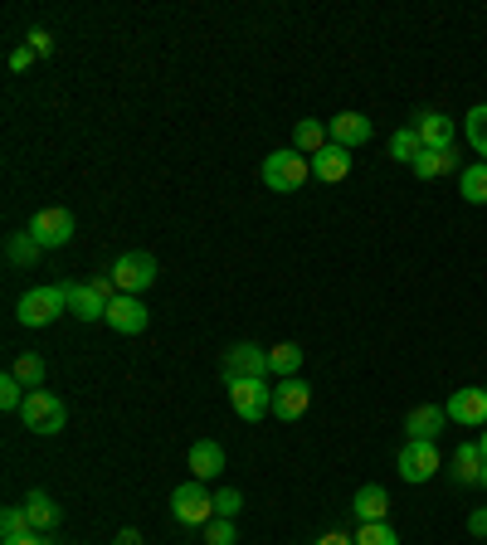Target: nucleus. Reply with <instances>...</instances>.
<instances>
[{
	"instance_id": "nucleus-1",
	"label": "nucleus",
	"mask_w": 487,
	"mask_h": 545,
	"mask_svg": "<svg viewBox=\"0 0 487 545\" xmlns=\"http://www.w3.org/2000/svg\"><path fill=\"white\" fill-rule=\"evenodd\" d=\"M307 176H312V161L302 156L298 146L263 156V185H268V190H278V195H293V190H302V185H307Z\"/></svg>"
},
{
	"instance_id": "nucleus-2",
	"label": "nucleus",
	"mask_w": 487,
	"mask_h": 545,
	"mask_svg": "<svg viewBox=\"0 0 487 545\" xmlns=\"http://www.w3.org/2000/svg\"><path fill=\"white\" fill-rule=\"evenodd\" d=\"M20 424L30 429V434H59L64 424H69V404L59 400L54 390H30L25 404H20Z\"/></svg>"
},
{
	"instance_id": "nucleus-3",
	"label": "nucleus",
	"mask_w": 487,
	"mask_h": 545,
	"mask_svg": "<svg viewBox=\"0 0 487 545\" xmlns=\"http://www.w3.org/2000/svg\"><path fill=\"white\" fill-rule=\"evenodd\" d=\"M59 312H69V292L64 288H30L20 302H15L20 327H49Z\"/></svg>"
},
{
	"instance_id": "nucleus-4",
	"label": "nucleus",
	"mask_w": 487,
	"mask_h": 545,
	"mask_svg": "<svg viewBox=\"0 0 487 545\" xmlns=\"http://www.w3.org/2000/svg\"><path fill=\"white\" fill-rule=\"evenodd\" d=\"M171 516L181 521V526H205L210 516H215V497L205 492V482H181L176 492H171Z\"/></svg>"
},
{
	"instance_id": "nucleus-5",
	"label": "nucleus",
	"mask_w": 487,
	"mask_h": 545,
	"mask_svg": "<svg viewBox=\"0 0 487 545\" xmlns=\"http://www.w3.org/2000/svg\"><path fill=\"white\" fill-rule=\"evenodd\" d=\"M229 404H234V414L239 419H263V414H273V390H268V380L254 375V380H234L229 385Z\"/></svg>"
},
{
	"instance_id": "nucleus-6",
	"label": "nucleus",
	"mask_w": 487,
	"mask_h": 545,
	"mask_svg": "<svg viewBox=\"0 0 487 545\" xmlns=\"http://www.w3.org/2000/svg\"><path fill=\"white\" fill-rule=\"evenodd\" d=\"M395 468H400V477H405V482H429V477L444 468V458H439V448H434V443H424V438H410V443L400 448Z\"/></svg>"
},
{
	"instance_id": "nucleus-7",
	"label": "nucleus",
	"mask_w": 487,
	"mask_h": 545,
	"mask_svg": "<svg viewBox=\"0 0 487 545\" xmlns=\"http://www.w3.org/2000/svg\"><path fill=\"white\" fill-rule=\"evenodd\" d=\"M113 283H117V292H137L142 288H151L156 283V258L147 254V249H132V254H122L113 263Z\"/></svg>"
},
{
	"instance_id": "nucleus-8",
	"label": "nucleus",
	"mask_w": 487,
	"mask_h": 545,
	"mask_svg": "<svg viewBox=\"0 0 487 545\" xmlns=\"http://www.w3.org/2000/svg\"><path fill=\"white\" fill-rule=\"evenodd\" d=\"M220 375H225V385H234V380H254V375H268V351L254 346V341H239V346H229V351H225Z\"/></svg>"
},
{
	"instance_id": "nucleus-9",
	"label": "nucleus",
	"mask_w": 487,
	"mask_h": 545,
	"mask_svg": "<svg viewBox=\"0 0 487 545\" xmlns=\"http://www.w3.org/2000/svg\"><path fill=\"white\" fill-rule=\"evenodd\" d=\"M30 234H35L39 249H64V244L74 239V215L59 210V205H49V210H39V215L30 219Z\"/></svg>"
},
{
	"instance_id": "nucleus-10",
	"label": "nucleus",
	"mask_w": 487,
	"mask_h": 545,
	"mask_svg": "<svg viewBox=\"0 0 487 545\" xmlns=\"http://www.w3.org/2000/svg\"><path fill=\"white\" fill-rule=\"evenodd\" d=\"M151 322L147 302L142 297H132V292H117L113 302H108V327L117 331V336H142Z\"/></svg>"
},
{
	"instance_id": "nucleus-11",
	"label": "nucleus",
	"mask_w": 487,
	"mask_h": 545,
	"mask_svg": "<svg viewBox=\"0 0 487 545\" xmlns=\"http://www.w3.org/2000/svg\"><path fill=\"white\" fill-rule=\"evenodd\" d=\"M444 409L463 429H487V390H453V400Z\"/></svg>"
},
{
	"instance_id": "nucleus-12",
	"label": "nucleus",
	"mask_w": 487,
	"mask_h": 545,
	"mask_svg": "<svg viewBox=\"0 0 487 545\" xmlns=\"http://www.w3.org/2000/svg\"><path fill=\"white\" fill-rule=\"evenodd\" d=\"M307 404H312L307 380H298V375H293V380H278V385H273V414H278V419H288V424H293V419H302V414H307Z\"/></svg>"
},
{
	"instance_id": "nucleus-13",
	"label": "nucleus",
	"mask_w": 487,
	"mask_h": 545,
	"mask_svg": "<svg viewBox=\"0 0 487 545\" xmlns=\"http://www.w3.org/2000/svg\"><path fill=\"white\" fill-rule=\"evenodd\" d=\"M69 312L78 322H108V297L93 288V283H69Z\"/></svg>"
},
{
	"instance_id": "nucleus-14",
	"label": "nucleus",
	"mask_w": 487,
	"mask_h": 545,
	"mask_svg": "<svg viewBox=\"0 0 487 545\" xmlns=\"http://www.w3.org/2000/svg\"><path fill=\"white\" fill-rule=\"evenodd\" d=\"M190 477H195V482H205V477H220L225 473V448H220V443H215V438H195V443H190Z\"/></svg>"
},
{
	"instance_id": "nucleus-15",
	"label": "nucleus",
	"mask_w": 487,
	"mask_h": 545,
	"mask_svg": "<svg viewBox=\"0 0 487 545\" xmlns=\"http://www.w3.org/2000/svg\"><path fill=\"white\" fill-rule=\"evenodd\" d=\"M414 132H419V142H424V151H444V146H453V117H444V112H419L410 122Z\"/></svg>"
},
{
	"instance_id": "nucleus-16",
	"label": "nucleus",
	"mask_w": 487,
	"mask_h": 545,
	"mask_svg": "<svg viewBox=\"0 0 487 545\" xmlns=\"http://www.w3.org/2000/svg\"><path fill=\"white\" fill-rule=\"evenodd\" d=\"M444 424H449V409H439V404H419V409L405 414V434L424 438V443H434V438L444 434Z\"/></svg>"
},
{
	"instance_id": "nucleus-17",
	"label": "nucleus",
	"mask_w": 487,
	"mask_h": 545,
	"mask_svg": "<svg viewBox=\"0 0 487 545\" xmlns=\"http://www.w3.org/2000/svg\"><path fill=\"white\" fill-rule=\"evenodd\" d=\"M327 132H332V142L337 146H366L371 142V117H361V112H337L332 122H327Z\"/></svg>"
},
{
	"instance_id": "nucleus-18",
	"label": "nucleus",
	"mask_w": 487,
	"mask_h": 545,
	"mask_svg": "<svg viewBox=\"0 0 487 545\" xmlns=\"http://www.w3.org/2000/svg\"><path fill=\"white\" fill-rule=\"evenodd\" d=\"M312 176H317V181H327V185H337V181H346V176H351V151H346V146H322V151H317V156H312Z\"/></svg>"
},
{
	"instance_id": "nucleus-19",
	"label": "nucleus",
	"mask_w": 487,
	"mask_h": 545,
	"mask_svg": "<svg viewBox=\"0 0 487 545\" xmlns=\"http://www.w3.org/2000/svg\"><path fill=\"white\" fill-rule=\"evenodd\" d=\"M483 468H487L483 448H478V443H458V453H453V463H449L453 482H458V487H478V482H483Z\"/></svg>"
},
{
	"instance_id": "nucleus-20",
	"label": "nucleus",
	"mask_w": 487,
	"mask_h": 545,
	"mask_svg": "<svg viewBox=\"0 0 487 545\" xmlns=\"http://www.w3.org/2000/svg\"><path fill=\"white\" fill-rule=\"evenodd\" d=\"M458 171V151L444 146V151H419V161H414V176L419 181H439V176H453Z\"/></svg>"
},
{
	"instance_id": "nucleus-21",
	"label": "nucleus",
	"mask_w": 487,
	"mask_h": 545,
	"mask_svg": "<svg viewBox=\"0 0 487 545\" xmlns=\"http://www.w3.org/2000/svg\"><path fill=\"white\" fill-rule=\"evenodd\" d=\"M351 511H356V521H385V511H390V497H385V487H380V482H366V487L356 492Z\"/></svg>"
},
{
	"instance_id": "nucleus-22",
	"label": "nucleus",
	"mask_w": 487,
	"mask_h": 545,
	"mask_svg": "<svg viewBox=\"0 0 487 545\" xmlns=\"http://www.w3.org/2000/svg\"><path fill=\"white\" fill-rule=\"evenodd\" d=\"M302 365V346L298 341H278V346H268V375H278V380H293Z\"/></svg>"
},
{
	"instance_id": "nucleus-23",
	"label": "nucleus",
	"mask_w": 487,
	"mask_h": 545,
	"mask_svg": "<svg viewBox=\"0 0 487 545\" xmlns=\"http://www.w3.org/2000/svg\"><path fill=\"white\" fill-rule=\"evenodd\" d=\"M25 516H30V526H35V531H54V526H59V507H54V497H49V492H30V497H25Z\"/></svg>"
},
{
	"instance_id": "nucleus-24",
	"label": "nucleus",
	"mask_w": 487,
	"mask_h": 545,
	"mask_svg": "<svg viewBox=\"0 0 487 545\" xmlns=\"http://www.w3.org/2000/svg\"><path fill=\"white\" fill-rule=\"evenodd\" d=\"M293 146H298L302 156H317L322 146H332V132H327L322 122H312V117H302L298 127H293Z\"/></svg>"
},
{
	"instance_id": "nucleus-25",
	"label": "nucleus",
	"mask_w": 487,
	"mask_h": 545,
	"mask_svg": "<svg viewBox=\"0 0 487 545\" xmlns=\"http://www.w3.org/2000/svg\"><path fill=\"white\" fill-rule=\"evenodd\" d=\"M458 190H463L468 205H487V161L463 166V171H458Z\"/></svg>"
},
{
	"instance_id": "nucleus-26",
	"label": "nucleus",
	"mask_w": 487,
	"mask_h": 545,
	"mask_svg": "<svg viewBox=\"0 0 487 545\" xmlns=\"http://www.w3.org/2000/svg\"><path fill=\"white\" fill-rule=\"evenodd\" d=\"M419 151H424V142H419V132H414V127H400V132L390 137V156H395V161H405V166L419 161Z\"/></svg>"
},
{
	"instance_id": "nucleus-27",
	"label": "nucleus",
	"mask_w": 487,
	"mask_h": 545,
	"mask_svg": "<svg viewBox=\"0 0 487 545\" xmlns=\"http://www.w3.org/2000/svg\"><path fill=\"white\" fill-rule=\"evenodd\" d=\"M39 254H44V249L35 244V234H30V229H25V234H10V239H5V258H10V263H35Z\"/></svg>"
},
{
	"instance_id": "nucleus-28",
	"label": "nucleus",
	"mask_w": 487,
	"mask_h": 545,
	"mask_svg": "<svg viewBox=\"0 0 487 545\" xmlns=\"http://www.w3.org/2000/svg\"><path fill=\"white\" fill-rule=\"evenodd\" d=\"M35 526H30V516H25V507H5L0 511V536L5 541H20V536H30Z\"/></svg>"
},
{
	"instance_id": "nucleus-29",
	"label": "nucleus",
	"mask_w": 487,
	"mask_h": 545,
	"mask_svg": "<svg viewBox=\"0 0 487 545\" xmlns=\"http://www.w3.org/2000/svg\"><path fill=\"white\" fill-rule=\"evenodd\" d=\"M463 132H468L473 151H478V156H487V103H483V108H473L468 117H463Z\"/></svg>"
},
{
	"instance_id": "nucleus-30",
	"label": "nucleus",
	"mask_w": 487,
	"mask_h": 545,
	"mask_svg": "<svg viewBox=\"0 0 487 545\" xmlns=\"http://www.w3.org/2000/svg\"><path fill=\"white\" fill-rule=\"evenodd\" d=\"M10 375H15L25 390H39V385H44V361H39V356H20V361L10 365Z\"/></svg>"
},
{
	"instance_id": "nucleus-31",
	"label": "nucleus",
	"mask_w": 487,
	"mask_h": 545,
	"mask_svg": "<svg viewBox=\"0 0 487 545\" xmlns=\"http://www.w3.org/2000/svg\"><path fill=\"white\" fill-rule=\"evenodd\" d=\"M25 395H30V390H25V385H20V380L5 370V375H0V409H5V414H20Z\"/></svg>"
},
{
	"instance_id": "nucleus-32",
	"label": "nucleus",
	"mask_w": 487,
	"mask_h": 545,
	"mask_svg": "<svg viewBox=\"0 0 487 545\" xmlns=\"http://www.w3.org/2000/svg\"><path fill=\"white\" fill-rule=\"evenodd\" d=\"M356 545H400V536H395L385 521H361V531H356Z\"/></svg>"
},
{
	"instance_id": "nucleus-33",
	"label": "nucleus",
	"mask_w": 487,
	"mask_h": 545,
	"mask_svg": "<svg viewBox=\"0 0 487 545\" xmlns=\"http://www.w3.org/2000/svg\"><path fill=\"white\" fill-rule=\"evenodd\" d=\"M234 521L229 516H215V521H205V545H234Z\"/></svg>"
},
{
	"instance_id": "nucleus-34",
	"label": "nucleus",
	"mask_w": 487,
	"mask_h": 545,
	"mask_svg": "<svg viewBox=\"0 0 487 545\" xmlns=\"http://www.w3.org/2000/svg\"><path fill=\"white\" fill-rule=\"evenodd\" d=\"M239 507H244V492H239V487H220V492H215V516H229V521H234Z\"/></svg>"
},
{
	"instance_id": "nucleus-35",
	"label": "nucleus",
	"mask_w": 487,
	"mask_h": 545,
	"mask_svg": "<svg viewBox=\"0 0 487 545\" xmlns=\"http://www.w3.org/2000/svg\"><path fill=\"white\" fill-rule=\"evenodd\" d=\"M25 44L35 49V59H49V54H54V39L44 35V30H30V39H25Z\"/></svg>"
},
{
	"instance_id": "nucleus-36",
	"label": "nucleus",
	"mask_w": 487,
	"mask_h": 545,
	"mask_svg": "<svg viewBox=\"0 0 487 545\" xmlns=\"http://www.w3.org/2000/svg\"><path fill=\"white\" fill-rule=\"evenodd\" d=\"M30 64H35V49H30V44H20V49L10 54V69H15V73H25Z\"/></svg>"
},
{
	"instance_id": "nucleus-37",
	"label": "nucleus",
	"mask_w": 487,
	"mask_h": 545,
	"mask_svg": "<svg viewBox=\"0 0 487 545\" xmlns=\"http://www.w3.org/2000/svg\"><path fill=\"white\" fill-rule=\"evenodd\" d=\"M468 531H473V536H487V507L468 516Z\"/></svg>"
},
{
	"instance_id": "nucleus-38",
	"label": "nucleus",
	"mask_w": 487,
	"mask_h": 545,
	"mask_svg": "<svg viewBox=\"0 0 487 545\" xmlns=\"http://www.w3.org/2000/svg\"><path fill=\"white\" fill-rule=\"evenodd\" d=\"M317 545H356V536H346V531H327Z\"/></svg>"
},
{
	"instance_id": "nucleus-39",
	"label": "nucleus",
	"mask_w": 487,
	"mask_h": 545,
	"mask_svg": "<svg viewBox=\"0 0 487 545\" xmlns=\"http://www.w3.org/2000/svg\"><path fill=\"white\" fill-rule=\"evenodd\" d=\"M113 545H142V536H137V531L127 526V531H117V541H113Z\"/></svg>"
},
{
	"instance_id": "nucleus-40",
	"label": "nucleus",
	"mask_w": 487,
	"mask_h": 545,
	"mask_svg": "<svg viewBox=\"0 0 487 545\" xmlns=\"http://www.w3.org/2000/svg\"><path fill=\"white\" fill-rule=\"evenodd\" d=\"M5 545H49V541H39L35 531H30V536H20V541H5Z\"/></svg>"
},
{
	"instance_id": "nucleus-41",
	"label": "nucleus",
	"mask_w": 487,
	"mask_h": 545,
	"mask_svg": "<svg viewBox=\"0 0 487 545\" xmlns=\"http://www.w3.org/2000/svg\"><path fill=\"white\" fill-rule=\"evenodd\" d=\"M478 448H483V458H487V429H483V434H478Z\"/></svg>"
},
{
	"instance_id": "nucleus-42",
	"label": "nucleus",
	"mask_w": 487,
	"mask_h": 545,
	"mask_svg": "<svg viewBox=\"0 0 487 545\" xmlns=\"http://www.w3.org/2000/svg\"><path fill=\"white\" fill-rule=\"evenodd\" d=\"M478 487H487V468H483V482H478Z\"/></svg>"
},
{
	"instance_id": "nucleus-43",
	"label": "nucleus",
	"mask_w": 487,
	"mask_h": 545,
	"mask_svg": "<svg viewBox=\"0 0 487 545\" xmlns=\"http://www.w3.org/2000/svg\"><path fill=\"white\" fill-rule=\"evenodd\" d=\"M483 390H487V385H483Z\"/></svg>"
}]
</instances>
